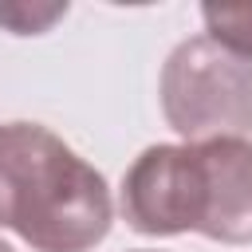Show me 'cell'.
I'll use <instances>...</instances> for the list:
<instances>
[{"label": "cell", "instance_id": "1", "mask_svg": "<svg viewBox=\"0 0 252 252\" xmlns=\"http://www.w3.org/2000/svg\"><path fill=\"white\" fill-rule=\"evenodd\" d=\"M114 220L106 177L39 122L0 126V228L35 252H91Z\"/></svg>", "mask_w": 252, "mask_h": 252}, {"label": "cell", "instance_id": "2", "mask_svg": "<svg viewBox=\"0 0 252 252\" xmlns=\"http://www.w3.org/2000/svg\"><path fill=\"white\" fill-rule=\"evenodd\" d=\"M161 114L193 146L252 130V63L209 35L181 39L161 67Z\"/></svg>", "mask_w": 252, "mask_h": 252}, {"label": "cell", "instance_id": "3", "mask_svg": "<svg viewBox=\"0 0 252 252\" xmlns=\"http://www.w3.org/2000/svg\"><path fill=\"white\" fill-rule=\"evenodd\" d=\"M122 220L142 236L197 232L205 217V165L201 146H150L122 177Z\"/></svg>", "mask_w": 252, "mask_h": 252}, {"label": "cell", "instance_id": "4", "mask_svg": "<svg viewBox=\"0 0 252 252\" xmlns=\"http://www.w3.org/2000/svg\"><path fill=\"white\" fill-rule=\"evenodd\" d=\"M205 165V217L201 236L220 244H252V142L217 138L201 142Z\"/></svg>", "mask_w": 252, "mask_h": 252}, {"label": "cell", "instance_id": "5", "mask_svg": "<svg viewBox=\"0 0 252 252\" xmlns=\"http://www.w3.org/2000/svg\"><path fill=\"white\" fill-rule=\"evenodd\" d=\"M201 20H205V35L213 43H220L236 59L252 63V4H240V8L205 4L201 8Z\"/></svg>", "mask_w": 252, "mask_h": 252}, {"label": "cell", "instance_id": "6", "mask_svg": "<svg viewBox=\"0 0 252 252\" xmlns=\"http://www.w3.org/2000/svg\"><path fill=\"white\" fill-rule=\"evenodd\" d=\"M0 252H16V248H12V244H4V240H0Z\"/></svg>", "mask_w": 252, "mask_h": 252}, {"label": "cell", "instance_id": "7", "mask_svg": "<svg viewBox=\"0 0 252 252\" xmlns=\"http://www.w3.org/2000/svg\"><path fill=\"white\" fill-rule=\"evenodd\" d=\"M134 252H154V248H134Z\"/></svg>", "mask_w": 252, "mask_h": 252}]
</instances>
